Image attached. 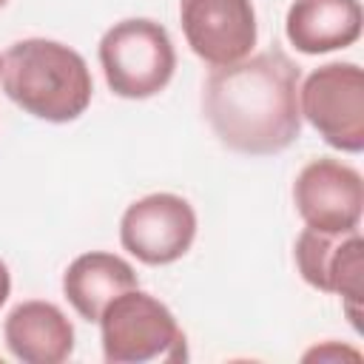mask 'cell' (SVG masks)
<instances>
[{"instance_id":"9c48e42d","label":"cell","mask_w":364,"mask_h":364,"mask_svg":"<svg viewBox=\"0 0 364 364\" xmlns=\"http://www.w3.org/2000/svg\"><path fill=\"white\" fill-rule=\"evenodd\" d=\"M179 23L191 51L210 68L250 57L259 37L250 0H179Z\"/></svg>"},{"instance_id":"5bb4252c","label":"cell","mask_w":364,"mask_h":364,"mask_svg":"<svg viewBox=\"0 0 364 364\" xmlns=\"http://www.w3.org/2000/svg\"><path fill=\"white\" fill-rule=\"evenodd\" d=\"M9 293H11V273H9V267H6V262L0 259V307L6 304V299H9Z\"/></svg>"},{"instance_id":"7c38bea8","label":"cell","mask_w":364,"mask_h":364,"mask_svg":"<svg viewBox=\"0 0 364 364\" xmlns=\"http://www.w3.org/2000/svg\"><path fill=\"white\" fill-rule=\"evenodd\" d=\"M134 287H139V279L131 262L108 250L82 253L63 273V296L85 321H100L102 310Z\"/></svg>"},{"instance_id":"ba28073f","label":"cell","mask_w":364,"mask_h":364,"mask_svg":"<svg viewBox=\"0 0 364 364\" xmlns=\"http://www.w3.org/2000/svg\"><path fill=\"white\" fill-rule=\"evenodd\" d=\"M293 202L307 228L324 233H350L361 225L364 182L361 173L333 156L307 162L293 182Z\"/></svg>"},{"instance_id":"30bf717a","label":"cell","mask_w":364,"mask_h":364,"mask_svg":"<svg viewBox=\"0 0 364 364\" xmlns=\"http://www.w3.org/2000/svg\"><path fill=\"white\" fill-rule=\"evenodd\" d=\"M9 353L23 364H63L74 353L68 316L43 299L20 301L3 324Z\"/></svg>"},{"instance_id":"3957f363","label":"cell","mask_w":364,"mask_h":364,"mask_svg":"<svg viewBox=\"0 0 364 364\" xmlns=\"http://www.w3.org/2000/svg\"><path fill=\"white\" fill-rule=\"evenodd\" d=\"M97 324L108 364H176L188 358V341L176 316L168 304L139 287L119 293L102 310Z\"/></svg>"},{"instance_id":"6da1fadb","label":"cell","mask_w":364,"mask_h":364,"mask_svg":"<svg viewBox=\"0 0 364 364\" xmlns=\"http://www.w3.org/2000/svg\"><path fill=\"white\" fill-rule=\"evenodd\" d=\"M301 68L282 51H259L219 65L202 85V111L219 142L236 154L270 156L301 134Z\"/></svg>"},{"instance_id":"4fadbf2b","label":"cell","mask_w":364,"mask_h":364,"mask_svg":"<svg viewBox=\"0 0 364 364\" xmlns=\"http://www.w3.org/2000/svg\"><path fill=\"white\" fill-rule=\"evenodd\" d=\"M338 355L358 358V350H347V347H338V344H324V347H316V350L304 353V361L307 358H338Z\"/></svg>"},{"instance_id":"7a4b0ae2","label":"cell","mask_w":364,"mask_h":364,"mask_svg":"<svg viewBox=\"0 0 364 364\" xmlns=\"http://www.w3.org/2000/svg\"><path fill=\"white\" fill-rule=\"evenodd\" d=\"M0 82L14 105L46 122H71L82 117L94 97L91 68L82 54L46 37H28L9 46Z\"/></svg>"},{"instance_id":"8992f818","label":"cell","mask_w":364,"mask_h":364,"mask_svg":"<svg viewBox=\"0 0 364 364\" xmlns=\"http://www.w3.org/2000/svg\"><path fill=\"white\" fill-rule=\"evenodd\" d=\"M196 239V210L179 193H148L119 219L122 247L142 264L159 267L182 259Z\"/></svg>"},{"instance_id":"9a60e30c","label":"cell","mask_w":364,"mask_h":364,"mask_svg":"<svg viewBox=\"0 0 364 364\" xmlns=\"http://www.w3.org/2000/svg\"><path fill=\"white\" fill-rule=\"evenodd\" d=\"M6 3H9V0H0V9H3V6H6Z\"/></svg>"},{"instance_id":"8fae6325","label":"cell","mask_w":364,"mask_h":364,"mask_svg":"<svg viewBox=\"0 0 364 364\" xmlns=\"http://www.w3.org/2000/svg\"><path fill=\"white\" fill-rule=\"evenodd\" d=\"M358 0H293L284 17V34L301 54H327L353 46L361 37Z\"/></svg>"},{"instance_id":"52a82bcc","label":"cell","mask_w":364,"mask_h":364,"mask_svg":"<svg viewBox=\"0 0 364 364\" xmlns=\"http://www.w3.org/2000/svg\"><path fill=\"white\" fill-rule=\"evenodd\" d=\"M301 279L321 290L341 296L350 324L361 333V293H364V239L358 230L324 233L304 228L293 247Z\"/></svg>"},{"instance_id":"5b68a950","label":"cell","mask_w":364,"mask_h":364,"mask_svg":"<svg viewBox=\"0 0 364 364\" xmlns=\"http://www.w3.org/2000/svg\"><path fill=\"white\" fill-rule=\"evenodd\" d=\"M299 111L318 136L344 154L364 151V71L355 63L318 65L299 85Z\"/></svg>"},{"instance_id":"2e32d148","label":"cell","mask_w":364,"mask_h":364,"mask_svg":"<svg viewBox=\"0 0 364 364\" xmlns=\"http://www.w3.org/2000/svg\"><path fill=\"white\" fill-rule=\"evenodd\" d=\"M0 71H3V57H0Z\"/></svg>"},{"instance_id":"277c9868","label":"cell","mask_w":364,"mask_h":364,"mask_svg":"<svg viewBox=\"0 0 364 364\" xmlns=\"http://www.w3.org/2000/svg\"><path fill=\"white\" fill-rule=\"evenodd\" d=\"M100 65L117 97L148 100L171 82L176 51L165 26L148 17H128L102 34Z\"/></svg>"}]
</instances>
